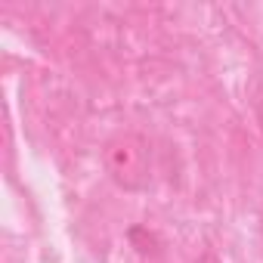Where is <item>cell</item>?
I'll return each mask as SVG.
<instances>
[{
	"label": "cell",
	"mask_w": 263,
	"mask_h": 263,
	"mask_svg": "<svg viewBox=\"0 0 263 263\" xmlns=\"http://www.w3.org/2000/svg\"><path fill=\"white\" fill-rule=\"evenodd\" d=\"M102 164L124 192H143L152 180V149L140 134H118L102 146Z\"/></svg>",
	"instance_id": "1"
},
{
	"label": "cell",
	"mask_w": 263,
	"mask_h": 263,
	"mask_svg": "<svg viewBox=\"0 0 263 263\" xmlns=\"http://www.w3.org/2000/svg\"><path fill=\"white\" fill-rule=\"evenodd\" d=\"M201 263H217V260H214V257H211V254H208V257H204V260H201Z\"/></svg>",
	"instance_id": "2"
},
{
	"label": "cell",
	"mask_w": 263,
	"mask_h": 263,
	"mask_svg": "<svg viewBox=\"0 0 263 263\" xmlns=\"http://www.w3.org/2000/svg\"><path fill=\"white\" fill-rule=\"evenodd\" d=\"M260 232H263V223H260Z\"/></svg>",
	"instance_id": "3"
}]
</instances>
